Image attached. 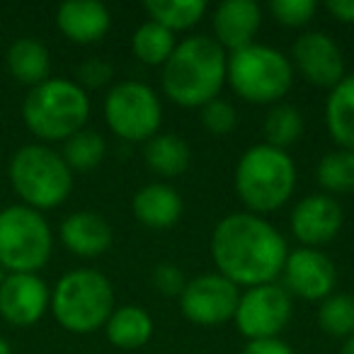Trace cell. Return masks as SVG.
<instances>
[{
    "instance_id": "6da1fadb",
    "label": "cell",
    "mask_w": 354,
    "mask_h": 354,
    "mask_svg": "<svg viewBox=\"0 0 354 354\" xmlns=\"http://www.w3.org/2000/svg\"><path fill=\"white\" fill-rule=\"evenodd\" d=\"M209 250L216 272L238 289L277 281L289 255L284 236L265 216L250 212L226 214L214 228Z\"/></svg>"
},
{
    "instance_id": "7a4b0ae2",
    "label": "cell",
    "mask_w": 354,
    "mask_h": 354,
    "mask_svg": "<svg viewBox=\"0 0 354 354\" xmlns=\"http://www.w3.org/2000/svg\"><path fill=\"white\" fill-rule=\"evenodd\" d=\"M228 54L207 35H192L177 41L175 51L162 66V95L185 109H202L221 97L226 85Z\"/></svg>"
},
{
    "instance_id": "3957f363",
    "label": "cell",
    "mask_w": 354,
    "mask_h": 354,
    "mask_svg": "<svg viewBox=\"0 0 354 354\" xmlns=\"http://www.w3.org/2000/svg\"><path fill=\"white\" fill-rule=\"evenodd\" d=\"M296 162L281 148L255 143L241 156L233 172V187L245 212L267 216L284 207L296 192Z\"/></svg>"
},
{
    "instance_id": "277c9868",
    "label": "cell",
    "mask_w": 354,
    "mask_h": 354,
    "mask_svg": "<svg viewBox=\"0 0 354 354\" xmlns=\"http://www.w3.org/2000/svg\"><path fill=\"white\" fill-rule=\"evenodd\" d=\"M114 304V286L100 270L78 267L56 281L51 306L56 323L73 335H90L104 328Z\"/></svg>"
},
{
    "instance_id": "5b68a950",
    "label": "cell",
    "mask_w": 354,
    "mask_h": 354,
    "mask_svg": "<svg viewBox=\"0 0 354 354\" xmlns=\"http://www.w3.org/2000/svg\"><path fill=\"white\" fill-rule=\"evenodd\" d=\"M90 117V97L75 80L49 78L32 88L22 102L25 127L39 141H68L83 131Z\"/></svg>"
},
{
    "instance_id": "8992f818",
    "label": "cell",
    "mask_w": 354,
    "mask_h": 354,
    "mask_svg": "<svg viewBox=\"0 0 354 354\" xmlns=\"http://www.w3.org/2000/svg\"><path fill=\"white\" fill-rule=\"evenodd\" d=\"M8 175L22 204L35 212L61 207L73 189V170L66 165L64 156L46 143L17 148L8 165Z\"/></svg>"
},
{
    "instance_id": "52a82bcc",
    "label": "cell",
    "mask_w": 354,
    "mask_h": 354,
    "mask_svg": "<svg viewBox=\"0 0 354 354\" xmlns=\"http://www.w3.org/2000/svg\"><path fill=\"white\" fill-rule=\"evenodd\" d=\"M226 83L250 104H279L294 85L289 56L267 44H250L228 54Z\"/></svg>"
},
{
    "instance_id": "ba28073f",
    "label": "cell",
    "mask_w": 354,
    "mask_h": 354,
    "mask_svg": "<svg viewBox=\"0 0 354 354\" xmlns=\"http://www.w3.org/2000/svg\"><path fill=\"white\" fill-rule=\"evenodd\" d=\"M54 252V233L41 212L12 204L0 212V267L6 274H37Z\"/></svg>"
},
{
    "instance_id": "9c48e42d",
    "label": "cell",
    "mask_w": 354,
    "mask_h": 354,
    "mask_svg": "<svg viewBox=\"0 0 354 354\" xmlns=\"http://www.w3.org/2000/svg\"><path fill=\"white\" fill-rule=\"evenodd\" d=\"M104 122L109 131L129 143H146L160 133V95L141 80H122L104 97Z\"/></svg>"
},
{
    "instance_id": "30bf717a",
    "label": "cell",
    "mask_w": 354,
    "mask_h": 354,
    "mask_svg": "<svg viewBox=\"0 0 354 354\" xmlns=\"http://www.w3.org/2000/svg\"><path fill=\"white\" fill-rule=\"evenodd\" d=\"M291 313H294V299L284 286L272 281V284H260L241 291L233 323L248 342L270 339L279 337L281 330L289 325Z\"/></svg>"
},
{
    "instance_id": "8fae6325",
    "label": "cell",
    "mask_w": 354,
    "mask_h": 354,
    "mask_svg": "<svg viewBox=\"0 0 354 354\" xmlns=\"http://www.w3.org/2000/svg\"><path fill=\"white\" fill-rule=\"evenodd\" d=\"M177 301L189 323L212 328V325L233 320L238 301H241V289L218 272H207V274L187 279V286Z\"/></svg>"
},
{
    "instance_id": "7c38bea8",
    "label": "cell",
    "mask_w": 354,
    "mask_h": 354,
    "mask_svg": "<svg viewBox=\"0 0 354 354\" xmlns=\"http://www.w3.org/2000/svg\"><path fill=\"white\" fill-rule=\"evenodd\" d=\"M289 61L294 73H299L306 83L325 88L328 93L347 75L342 51L328 32H304L291 46Z\"/></svg>"
},
{
    "instance_id": "4fadbf2b",
    "label": "cell",
    "mask_w": 354,
    "mask_h": 354,
    "mask_svg": "<svg viewBox=\"0 0 354 354\" xmlns=\"http://www.w3.org/2000/svg\"><path fill=\"white\" fill-rule=\"evenodd\" d=\"M281 279V286L289 291L291 299L325 301L330 294H335L337 267L318 248H296L286 255Z\"/></svg>"
},
{
    "instance_id": "5bb4252c",
    "label": "cell",
    "mask_w": 354,
    "mask_h": 354,
    "mask_svg": "<svg viewBox=\"0 0 354 354\" xmlns=\"http://www.w3.org/2000/svg\"><path fill=\"white\" fill-rule=\"evenodd\" d=\"M344 223V214L337 197L315 192L299 199L289 216V228L301 248H318L333 243L339 236Z\"/></svg>"
},
{
    "instance_id": "9a60e30c",
    "label": "cell",
    "mask_w": 354,
    "mask_h": 354,
    "mask_svg": "<svg viewBox=\"0 0 354 354\" xmlns=\"http://www.w3.org/2000/svg\"><path fill=\"white\" fill-rule=\"evenodd\" d=\"M51 289L39 274H6L0 284V318L15 328H32L46 315Z\"/></svg>"
},
{
    "instance_id": "2e32d148",
    "label": "cell",
    "mask_w": 354,
    "mask_h": 354,
    "mask_svg": "<svg viewBox=\"0 0 354 354\" xmlns=\"http://www.w3.org/2000/svg\"><path fill=\"white\" fill-rule=\"evenodd\" d=\"M262 27V10L255 0H223L212 12V39L226 54L255 44Z\"/></svg>"
},
{
    "instance_id": "e0dca14e",
    "label": "cell",
    "mask_w": 354,
    "mask_h": 354,
    "mask_svg": "<svg viewBox=\"0 0 354 354\" xmlns=\"http://www.w3.org/2000/svg\"><path fill=\"white\" fill-rule=\"evenodd\" d=\"M59 238L68 252L83 260H95L112 248L114 231L109 221L97 212H73L59 226Z\"/></svg>"
},
{
    "instance_id": "ac0fdd59",
    "label": "cell",
    "mask_w": 354,
    "mask_h": 354,
    "mask_svg": "<svg viewBox=\"0 0 354 354\" xmlns=\"http://www.w3.org/2000/svg\"><path fill=\"white\" fill-rule=\"evenodd\" d=\"M56 27L68 41L88 46L104 39L112 27V15L97 0H66L56 10Z\"/></svg>"
},
{
    "instance_id": "d6986e66",
    "label": "cell",
    "mask_w": 354,
    "mask_h": 354,
    "mask_svg": "<svg viewBox=\"0 0 354 354\" xmlns=\"http://www.w3.org/2000/svg\"><path fill=\"white\" fill-rule=\"evenodd\" d=\"M131 212L141 226L153 231H167L183 218L185 204L183 197L172 185L151 183L143 185L131 199Z\"/></svg>"
},
{
    "instance_id": "ffe728a7",
    "label": "cell",
    "mask_w": 354,
    "mask_h": 354,
    "mask_svg": "<svg viewBox=\"0 0 354 354\" xmlns=\"http://www.w3.org/2000/svg\"><path fill=\"white\" fill-rule=\"evenodd\" d=\"M143 162L162 180H172L187 172L192 162V151L183 136L172 131H160L143 143Z\"/></svg>"
},
{
    "instance_id": "44dd1931",
    "label": "cell",
    "mask_w": 354,
    "mask_h": 354,
    "mask_svg": "<svg viewBox=\"0 0 354 354\" xmlns=\"http://www.w3.org/2000/svg\"><path fill=\"white\" fill-rule=\"evenodd\" d=\"M153 330L156 325H153L151 313L136 304L117 306L104 323V335H107L109 344H114L117 349L143 347L153 337Z\"/></svg>"
},
{
    "instance_id": "7402d4cb",
    "label": "cell",
    "mask_w": 354,
    "mask_h": 354,
    "mask_svg": "<svg viewBox=\"0 0 354 354\" xmlns=\"http://www.w3.org/2000/svg\"><path fill=\"white\" fill-rule=\"evenodd\" d=\"M6 64L12 78L22 85H30V90L49 80L51 73L49 49L35 37H22V39L12 41L6 54Z\"/></svg>"
},
{
    "instance_id": "603a6c76",
    "label": "cell",
    "mask_w": 354,
    "mask_h": 354,
    "mask_svg": "<svg viewBox=\"0 0 354 354\" xmlns=\"http://www.w3.org/2000/svg\"><path fill=\"white\" fill-rule=\"evenodd\" d=\"M325 127L337 148L354 151V73H347L328 93Z\"/></svg>"
},
{
    "instance_id": "cb8c5ba5",
    "label": "cell",
    "mask_w": 354,
    "mask_h": 354,
    "mask_svg": "<svg viewBox=\"0 0 354 354\" xmlns=\"http://www.w3.org/2000/svg\"><path fill=\"white\" fill-rule=\"evenodd\" d=\"M143 10L148 12L151 22L177 35L199 25V20L207 15V3L204 0H146Z\"/></svg>"
},
{
    "instance_id": "d4e9b609",
    "label": "cell",
    "mask_w": 354,
    "mask_h": 354,
    "mask_svg": "<svg viewBox=\"0 0 354 354\" xmlns=\"http://www.w3.org/2000/svg\"><path fill=\"white\" fill-rule=\"evenodd\" d=\"M315 180L323 194H354V151L335 148L328 151L315 165Z\"/></svg>"
},
{
    "instance_id": "484cf974",
    "label": "cell",
    "mask_w": 354,
    "mask_h": 354,
    "mask_svg": "<svg viewBox=\"0 0 354 354\" xmlns=\"http://www.w3.org/2000/svg\"><path fill=\"white\" fill-rule=\"evenodd\" d=\"M177 46V39L170 30L156 25V22H143L136 27L131 37V54L146 66H165Z\"/></svg>"
},
{
    "instance_id": "4316f807",
    "label": "cell",
    "mask_w": 354,
    "mask_h": 354,
    "mask_svg": "<svg viewBox=\"0 0 354 354\" xmlns=\"http://www.w3.org/2000/svg\"><path fill=\"white\" fill-rule=\"evenodd\" d=\"M262 129H265V143L286 151V148L294 146V143L304 136L306 122L299 107L279 102L270 107V112H267V117H265V127Z\"/></svg>"
},
{
    "instance_id": "83f0119b",
    "label": "cell",
    "mask_w": 354,
    "mask_h": 354,
    "mask_svg": "<svg viewBox=\"0 0 354 354\" xmlns=\"http://www.w3.org/2000/svg\"><path fill=\"white\" fill-rule=\"evenodd\" d=\"M61 156L71 170H95L107 156V143L100 131L83 129V131L73 133L68 141H64Z\"/></svg>"
},
{
    "instance_id": "f1b7e54d",
    "label": "cell",
    "mask_w": 354,
    "mask_h": 354,
    "mask_svg": "<svg viewBox=\"0 0 354 354\" xmlns=\"http://www.w3.org/2000/svg\"><path fill=\"white\" fill-rule=\"evenodd\" d=\"M318 325L330 337L347 339L354 335V296L349 294H330L320 301L318 308Z\"/></svg>"
},
{
    "instance_id": "f546056e",
    "label": "cell",
    "mask_w": 354,
    "mask_h": 354,
    "mask_svg": "<svg viewBox=\"0 0 354 354\" xmlns=\"http://www.w3.org/2000/svg\"><path fill=\"white\" fill-rule=\"evenodd\" d=\"M199 124L207 129L212 136H228L238 127V112L228 100L216 97L199 109Z\"/></svg>"
},
{
    "instance_id": "4dcf8cb0",
    "label": "cell",
    "mask_w": 354,
    "mask_h": 354,
    "mask_svg": "<svg viewBox=\"0 0 354 354\" xmlns=\"http://www.w3.org/2000/svg\"><path fill=\"white\" fill-rule=\"evenodd\" d=\"M270 12L279 25L289 27V30H301L315 17L318 6L313 0H272Z\"/></svg>"
},
{
    "instance_id": "1f68e13d",
    "label": "cell",
    "mask_w": 354,
    "mask_h": 354,
    "mask_svg": "<svg viewBox=\"0 0 354 354\" xmlns=\"http://www.w3.org/2000/svg\"><path fill=\"white\" fill-rule=\"evenodd\" d=\"M151 284L160 296L180 299V294H183L185 286H187V279H185V272L177 265H172V262H160V265L153 267Z\"/></svg>"
},
{
    "instance_id": "d6a6232c",
    "label": "cell",
    "mask_w": 354,
    "mask_h": 354,
    "mask_svg": "<svg viewBox=\"0 0 354 354\" xmlns=\"http://www.w3.org/2000/svg\"><path fill=\"white\" fill-rule=\"evenodd\" d=\"M112 78H114V71L104 59H88L75 68V83L83 90L85 88L100 90L112 83Z\"/></svg>"
},
{
    "instance_id": "836d02e7",
    "label": "cell",
    "mask_w": 354,
    "mask_h": 354,
    "mask_svg": "<svg viewBox=\"0 0 354 354\" xmlns=\"http://www.w3.org/2000/svg\"><path fill=\"white\" fill-rule=\"evenodd\" d=\"M241 354H296V352L281 337H270V339H250V342H245Z\"/></svg>"
},
{
    "instance_id": "e575fe53",
    "label": "cell",
    "mask_w": 354,
    "mask_h": 354,
    "mask_svg": "<svg viewBox=\"0 0 354 354\" xmlns=\"http://www.w3.org/2000/svg\"><path fill=\"white\" fill-rule=\"evenodd\" d=\"M325 8L335 20L344 22V25H354V0H330Z\"/></svg>"
},
{
    "instance_id": "d590c367",
    "label": "cell",
    "mask_w": 354,
    "mask_h": 354,
    "mask_svg": "<svg viewBox=\"0 0 354 354\" xmlns=\"http://www.w3.org/2000/svg\"><path fill=\"white\" fill-rule=\"evenodd\" d=\"M339 354H354V335L352 337H347L342 342V349H339Z\"/></svg>"
},
{
    "instance_id": "8d00e7d4",
    "label": "cell",
    "mask_w": 354,
    "mask_h": 354,
    "mask_svg": "<svg viewBox=\"0 0 354 354\" xmlns=\"http://www.w3.org/2000/svg\"><path fill=\"white\" fill-rule=\"evenodd\" d=\"M0 354H12V347L6 337H0Z\"/></svg>"
},
{
    "instance_id": "74e56055",
    "label": "cell",
    "mask_w": 354,
    "mask_h": 354,
    "mask_svg": "<svg viewBox=\"0 0 354 354\" xmlns=\"http://www.w3.org/2000/svg\"><path fill=\"white\" fill-rule=\"evenodd\" d=\"M3 279H6V270L0 267V284H3Z\"/></svg>"
}]
</instances>
